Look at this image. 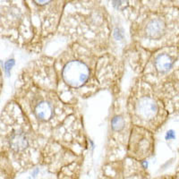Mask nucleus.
<instances>
[{
  "mask_svg": "<svg viewBox=\"0 0 179 179\" xmlns=\"http://www.w3.org/2000/svg\"><path fill=\"white\" fill-rule=\"evenodd\" d=\"M175 137V135L174 131L170 130V131H168L167 132V135H166V139L167 140H171V139H174Z\"/></svg>",
  "mask_w": 179,
  "mask_h": 179,
  "instance_id": "10",
  "label": "nucleus"
},
{
  "mask_svg": "<svg viewBox=\"0 0 179 179\" xmlns=\"http://www.w3.org/2000/svg\"><path fill=\"white\" fill-rule=\"evenodd\" d=\"M173 59L168 54H162L158 56V57L155 60V66L157 70L160 73L168 72L173 65Z\"/></svg>",
  "mask_w": 179,
  "mask_h": 179,
  "instance_id": "4",
  "label": "nucleus"
},
{
  "mask_svg": "<svg viewBox=\"0 0 179 179\" xmlns=\"http://www.w3.org/2000/svg\"><path fill=\"white\" fill-rule=\"evenodd\" d=\"M88 76V67L80 61H71L67 63L63 69L64 81L72 87H81L87 81Z\"/></svg>",
  "mask_w": 179,
  "mask_h": 179,
  "instance_id": "1",
  "label": "nucleus"
},
{
  "mask_svg": "<svg viewBox=\"0 0 179 179\" xmlns=\"http://www.w3.org/2000/svg\"><path fill=\"white\" fill-rule=\"evenodd\" d=\"M14 64V59H12V60H8L6 63V68H5V70H6V72L8 74L9 73V71L11 70V68H12V66Z\"/></svg>",
  "mask_w": 179,
  "mask_h": 179,
  "instance_id": "9",
  "label": "nucleus"
},
{
  "mask_svg": "<svg viewBox=\"0 0 179 179\" xmlns=\"http://www.w3.org/2000/svg\"><path fill=\"white\" fill-rule=\"evenodd\" d=\"M124 120L121 117H116L112 119L111 121V125H112V128L116 131H119L124 127Z\"/></svg>",
  "mask_w": 179,
  "mask_h": 179,
  "instance_id": "7",
  "label": "nucleus"
},
{
  "mask_svg": "<svg viewBox=\"0 0 179 179\" xmlns=\"http://www.w3.org/2000/svg\"><path fill=\"white\" fill-rule=\"evenodd\" d=\"M33 1H34V3H36L39 6H43V5L48 4L50 0H33Z\"/></svg>",
  "mask_w": 179,
  "mask_h": 179,
  "instance_id": "11",
  "label": "nucleus"
},
{
  "mask_svg": "<svg viewBox=\"0 0 179 179\" xmlns=\"http://www.w3.org/2000/svg\"><path fill=\"white\" fill-rule=\"evenodd\" d=\"M165 32V24L160 19L150 21L146 27V34L152 39H160Z\"/></svg>",
  "mask_w": 179,
  "mask_h": 179,
  "instance_id": "2",
  "label": "nucleus"
},
{
  "mask_svg": "<svg viewBox=\"0 0 179 179\" xmlns=\"http://www.w3.org/2000/svg\"><path fill=\"white\" fill-rule=\"evenodd\" d=\"M157 105L151 99L144 98L140 100L138 106V111L140 115L144 118L152 117L157 112Z\"/></svg>",
  "mask_w": 179,
  "mask_h": 179,
  "instance_id": "3",
  "label": "nucleus"
},
{
  "mask_svg": "<svg viewBox=\"0 0 179 179\" xmlns=\"http://www.w3.org/2000/svg\"><path fill=\"white\" fill-rule=\"evenodd\" d=\"M35 114L37 117L41 120H48L49 118H50L52 115L51 106L46 101H42L39 103L35 108Z\"/></svg>",
  "mask_w": 179,
  "mask_h": 179,
  "instance_id": "5",
  "label": "nucleus"
},
{
  "mask_svg": "<svg viewBox=\"0 0 179 179\" xmlns=\"http://www.w3.org/2000/svg\"><path fill=\"white\" fill-rule=\"evenodd\" d=\"M126 0H113V5L117 9H122L126 6Z\"/></svg>",
  "mask_w": 179,
  "mask_h": 179,
  "instance_id": "8",
  "label": "nucleus"
},
{
  "mask_svg": "<svg viewBox=\"0 0 179 179\" xmlns=\"http://www.w3.org/2000/svg\"><path fill=\"white\" fill-rule=\"evenodd\" d=\"M10 145L11 147L16 150H21L27 146V140L24 133H14L12 135L10 139Z\"/></svg>",
  "mask_w": 179,
  "mask_h": 179,
  "instance_id": "6",
  "label": "nucleus"
}]
</instances>
